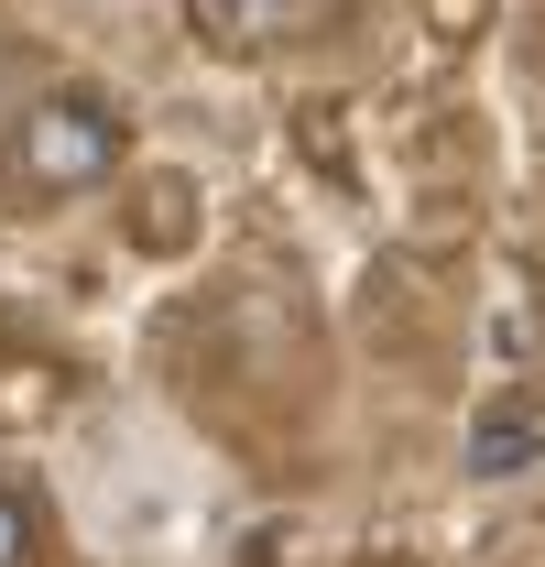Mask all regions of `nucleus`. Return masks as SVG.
Masks as SVG:
<instances>
[{
	"label": "nucleus",
	"instance_id": "obj_1",
	"mask_svg": "<svg viewBox=\"0 0 545 567\" xmlns=\"http://www.w3.org/2000/svg\"><path fill=\"white\" fill-rule=\"evenodd\" d=\"M121 99H99V87H44L33 110H11V142H0V197L33 218L55 208V197H88V186H110L121 175Z\"/></svg>",
	"mask_w": 545,
	"mask_h": 567
},
{
	"label": "nucleus",
	"instance_id": "obj_4",
	"mask_svg": "<svg viewBox=\"0 0 545 567\" xmlns=\"http://www.w3.org/2000/svg\"><path fill=\"white\" fill-rule=\"evenodd\" d=\"M11 99H22V55L0 44V121H11Z\"/></svg>",
	"mask_w": 545,
	"mask_h": 567
},
{
	"label": "nucleus",
	"instance_id": "obj_2",
	"mask_svg": "<svg viewBox=\"0 0 545 567\" xmlns=\"http://www.w3.org/2000/svg\"><path fill=\"white\" fill-rule=\"evenodd\" d=\"M545 458V425L524 415V404H491V415H470V481H524Z\"/></svg>",
	"mask_w": 545,
	"mask_h": 567
},
{
	"label": "nucleus",
	"instance_id": "obj_3",
	"mask_svg": "<svg viewBox=\"0 0 545 567\" xmlns=\"http://www.w3.org/2000/svg\"><path fill=\"white\" fill-rule=\"evenodd\" d=\"M33 546H44V513H33V492L0 470V567H33Z\"/></svg>",
	"mask_w": 545,
	"mask_h": 567
}]
</instances>
